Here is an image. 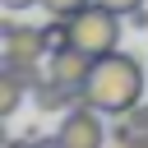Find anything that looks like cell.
<instances>
[{
    "mask_svg": "<svg viewBox=\"0 0 148 148\" xmlns=\"http://www.w3.org/2000/svg\"><path fill=\"white\" fill-rule=\"evenodd\" d=\"M143 83H148L143 65H139L130 51H120V46H116V51H106V56H97V60H92V69H88V79H83L79 97H83L88 106H97L102 116H125L130 106H139Z\"/></svg>",
    "mask_w": 148,
    "mask_h": 148,
    "instance_id": "cell-1",
    "label": "cell"
},
{
    "mask_svg": "<svg viewBox=\"0 0 148 148\" xmlns=\"http://www.w3.org/2000/svg\"><path fill=\"white\" fill-rule=\"evenodd\" d=\"M120 18H125V14H116L111 5L88 0L79 14H69V46L88 51L92 60L106 56V51H116V46H120Z\"/></svg>",
    "mask_w": 148,
    "mask_h": 148,
    "instance_id": "cell-2",
    "label": "cell"
},
{
    "mask_svg": "<svg viewBox=\"0 0 148 148\" xmlns=\"http://www.w3.org/2000/svg\"><path fill=\"white\" fill-rule=\"evenodd\" d=\"M56 143L60 148H102L106 143V125H102V111L88 106V102H74L56 130Z\"/></svg>",
    "mask_w": 148,
    "mask_h": 148,
    "instance_id": "cell-3",
    "label": "cell"
},
{
    "mask_svg": "<svg viewBox=\"0 0 148 148\" xmlns=\"http://www.w3.org/2000/svg\"><path fill=\"white\" fill-rule=\"evenodd\" d=\"M88 69H92V56L79 51V46H69V42L65 46H51V56H46V74L60 79V83H69V88H83Z\"/></svg>",
    "mask_w": 148,
    "mask_h": 148,
    "instance_id": "cell-4",
    "label": "cell"
},
{
    "mask_svg": "<svg viewBox=\"0 0 148 148\" xmlns=\"http://www.w3.org/2000/svg\"><path fill=\"white\" fill-rule=\"evenodd\" d=\"M23 92H28V83L5 65V69H0V116H14L18 102H23Z\"/></svg>",
    "mask_w": 148,
    "mask_h": 148,
    "instance_id": "cell-5",
    "label": "cell"
},
{
    "mask_svg": "<svg viewBox=\"0 0 148 148\" xmlns=\"http://www.w3.org/2000/svg\"><path fill=\"white\" fill-rule=\"evenodd\" d=\"M88 0H42V9L46 14H56V18H69V14H79Z\"/></svg>",
    "mask_w": 148,
    "mask_h": 148,
    "instance_id": "cell-6",
    "label": "cell"
},
{
    "mask_svg": "<svg viewBox=\"0 0 148 148\" xmlns=\"http://www.w3.org/2000/svg\"><path fill=\"white\" fill-rule=\"evenodd\" d=\"M102 5H111V9H116V14H130V9H139V5H143V0H102Z\"/></svg>",
    "mask_w": 148,
    "mask_h": 148,
    "instance_id": "cell-7",
    "label": "cell"
},
{
    "mask_svg": "<svg viewBox=\"0 0 148 148\" xmlns=\"http://www.w3.org/2000/svg\"><path fill=\"white\" fill-rule=\"evenodd\" d=\"M125 18H130V23H134V28H148V9H143V5H139V9H130V14H125Z\"/></svg>",
    "mask_w": 148,
    "mask_h": 148,
    "instance_id": "cell-8",
    "label": "cell"
},
{
    "mask_svg": "<svg viewBox=\"0 0 148 148\" xmlns=\"http://www.w3.org/2000/svg\"><path fill=\"white\" fill-rule=\"evenodd\" d=\"M0 5H5L9 14H18V9H28V5H42V0H0Z\"/></svg>",
    "mask_w": 148,
    "mask_h": 148,
    "instance_id": "cell-9",
    "label": "cell"
}]
</instances>
